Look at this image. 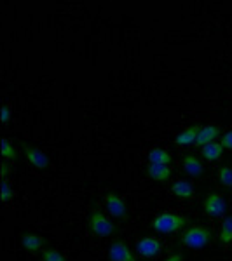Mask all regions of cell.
Masks as SVG:
<instances>
[{"label":"cell","instance_id":"6da1fadb","mask_svg":"<svg viewBox=\"0 0 232 261\" xmlns=\"http://www.w3.org/2000/svg\"><path fill=\"white\" fill-rule=\"evenodd\" d=\"M191 223L187 216H183V214H176V213H161L157 214V216L154 218V221H152V228H154L157 233H178V231H182L185 226Z\"/></svg>","mask_w":232,"mask_h":261},{"label":"cell","instance_id":"7a4b0ae2","mask_svg":"<svg viewBox=\"0 0 232 261\" xmlns=\"http://www.w3.org/2000/svg\"><path fill=\"white\" fill-rule=\"evenodd\" d=\"M212 239H213V233L208 226L196 225L183 231L180 242H182L185 247H189V249H204V247L212 242Z\"/></svg>","mask_w":232,"mask_h":261},{"label":"cell","instance_id":"3957f363","mask_svg":"<svg viewBox=\"0 0 232 261\" xmlns=\"http://www.w3.org/2000/svg\"><path fill=\"white\" fill-rule=\"evenodd\" d=\"M89 230L92 233L96 235V237H110V235L115 233V225L110 221V218L105 216L101 211H92L89 214Z\"/></svg>","mask_w":232,"mask_h":261},{"label":"cell","instance_id":"277c9868","mask_svg":"<svg viewBox=\"0 0 232 261\" xmlns=\"http://www.w3.org/2000/svg\"><path fill=\"white\" fill-rule=\"evenodd\" d=\"M202 211L212 218H220L227 211V202L220 193L213 192L202 200Z\"/></svg>","mask_w":232,"mask_h":261},{"label":"cell","instance_id":"5b68a950","mask_svg":"<svg viewBox=\"0 0 232 261\" xmlns=\"http://www.w3.org/2000/svg\"><path fill=\"white\" fill-rule=\"evenodd\" d=\"M105 207H107V213L113 218H119V220L128 218V205H126L124 199L117 195L115 192H108L105 195Z\"/></svg>","mask_w":232,"mask_h":261},{"label":"cell","instance_id":"8992f818","mask_svg":"<svg viewBox=\"0 0 232 261\" xmlns=\"http://www.w3.org/2000/svg\"><path fill=\"white\" fill-rule=\"evenodd\" d=\"M134 251L145 259H152V258H157L163 251V246L159 242V239L155 237H143L140 241L136 242L134 246Z\"/></svg>","mask_w":232,"mask_h":261},{"label":"cell","instance_id":"52a82bcc","mask_svg":"<svg viewBox=\"0 0 232 261\" xmlns=\"http://www.w3.org/2000/svg\"><path fill=\"white\" fill-rule=\"evenodd\" d=\"M21 148H23V153H25V157H27V161L30 162L35 169L45 171L49 167V157L40 148L27 145V143H21Z\"/></svg>","mask_w":232,"mask_h":261},{"label":"cell","instance_id":"ba28073f","mask_svg":"<svg viewBox=\"0 0 232 261\" xmlns=\"http://www.w3.org/2000/svg\"><path fill=\"white\" fill-rule=\"evenodd\" d=\"M108 259L110 261H138L134 258V254L131 252L124 241H113L108 246Z\"/></svg>","mask_w":232,"mask_h":261},{"label":"cell","instance_id":"9c48e42d","mask_svg":"<svg viewBox=\"0 0 232 261\" xmlns=\"http://www.w3.org/2000/svg\"><path fill=\"white\" fill-rule=\"evenodd\" d=\"M19 241H21V246L27 251L33 252V254H35V252H42L45 249V239L33 233V231H25V233H21Z\"/></svg>","mask_w":232,"mask_h":261},{"label":"cell","instance_id":"30bf717a","mask_svg":"<svg viewBox=\"0 0 232 261\" xmlns=\"http://www.w3.org/2000/svg\"><path fill=\"white\" fill-rule=\"evenodd\" d=\"M145 174L155 183H168L171 179V169L170 166H159V164L149 162L145 167Z\"/></svg>","mask_w":232,"mask_h":261},{"label":"cell","instance_id":"8fae6325","mask_svg":"<svg viewBox=\"0 0 232 261\" xmlns=\"http://www.w3.org/2000/svg\"><path fill=\"white\" fill-rule=\"evenodd\" d=\"M218 136H220V127L218 125H201L199 134L196 138V146L202 148V146L213 143Z\"/></svg>","mask_w":232,"mask_h":261},{"label":"cell","instance_id":"7c38bea8","mask_svg":"<svg viewBox=\"0 0 232 261\" xmlns=\"http://www.w3.org/2000/svg\"><path fill=\"white\" fill-rule=\"evenodd\" d=\"M183 171L187 172L191 178H201L204 174V166L196 155L189 153L183 157Z\"/></svg>","mask_w":232,"mask_h":261},{"label":"cell","instance_id":"4fadbf2b","mask_svg":"<svg viewBox=\"0 0 232 261\" xmlns=\"http://www.w3.org/2000/svg\"><path fill=\"white\" fill-rule=\"evenodd\" d=\"M171 193L176 197V199H182V200H189L194 197V185L189 183V181H175L171 185Z\"/></svg>","mask_w":232,"mask_h":261},{"label":"cell","instance_id":"5bb4252c","mask_svg":"<svg viewBox=\"0 0 232 261\" xmlns=\"http://www.w3.org/2000/svg\"><path fill=\"white\" fill-rule=\"evenodd\" d=\"M199 129H201V125H189L187 129H183L182 133L175 138V145L187 146V145L196 143V138H197V134H199Z\"/></svg>","mask_w":232,"mask_h":261},{"label":"cell","instance_id":"9a60e30c","mask_svg":"<svg viewBox=\"0 0 232 261\" xmlns=\"http://www.w3.org/2000/svg\"><path fill=\"white\" fill-rule=\"evenodd\" d=\"M201 155H202V159H204V161H208V162H217L218 159H220L222 155H223V146H222V143L213 141V143H210V145L202 146V148H201Z\"/></svg>","mask_w":232,"mask_h":261},{"label":"cell","instance_id":"2e32d148","mask_svg":"<svg viewBox=\"0 0 232 261\" xmlns=\"http://www.w3.org/2000/svg\"><path fill=\"white\" fill-rule=\"evenodd\" d=\"M171 155L168 150L164 148H152L149 151V162L152 164H159V166H170L171 164Z\"/></svg>","mask_w":232,"mask_h":261},{"label":"cell","instance_id":"e0dca14e","mask_svg":"<svg viewBox=\"0 0 232 261\" xmlns=\"http://www.w3.org/2000/svg\"><path fill=\"white\" fill-rule=\"evenodd\" d=\"M218 241L222 244L232 242V216H227L225 220H223L220 233H218Z\"/></svg>","mask_w":232,"mask_h":261},{"label":"cell","instance_id":"ac0fdd59","mask_svg":"<svg viewBox=\"0 0 232 261\" xmlns=\"http://www.w3.org/2000/svg\"><path fill=\"white\" fill-rule=\"evenodd\" d=\"M2 157L6 159V161H16V159H18V151H16L14 145H12L7 138H4V141H2Z\"/></svg>","mask_w":232,"mask_h":261},{"label":"cell","instance_id":"d6986e66","mask_svg":"<svg viewBox=\"0 0 232 261\" xmlns=\"http://www.w3.org/2000/svg\"><path fill=\"white\" fill-rule=\"evenodd\" d=\"M218 181H220V185H223V187L232 188V167L222 166L218 169Z\"/></svg>","mask_w":232,"mask_h":261},{"label":"cell","instance_id":"ffe728a7","mask_svg":"<svg viewBox=\"0 0 232 261\" xmlns=\"http://www.w3.org/2000/svg\"><path fill=\"white\" fill-rule=\"evenodd\" d=\"M40 256H42V261H66V258L60 251L51 249V247H45V249L40 252Z\"/></svg>","mask_w":232,"mask_h":261},{"label":"cell","instance_id":"44dd1931","mask_svg":"<svg viewBox=\"0 0 232 261\" xmlns=\"http://www.w3.org/2000/svg\"><path fill=\"white\" fill-rule=\"evenodd\" d=\"M12 197H14V188L7 183V179H4L2 187H0V199H2L4 204H7V202L12 200Z\"/></svg>","mask_w":232,"mask_h":261},{"label":"cell","instance_id":"7402d4cb","mask_svg":"<svg viewBox=\"0 0 232 261\" xmlns=\"http://www.w3.org/2000/svg\"><path fill=\"white\" fill-rule=\"evenodd\" d=\"M220 143H222L223 148L232 150V130H227V133L223 134V136L220 138Z\"/></svg>","mask_w":232,"mask_h":261},{"label":"cell","instance_id":"603a6c76","mask_svg":"<svg viewBox=\"0 0 232 261\" xmlns=\"http://www.w3.org/2000/svg\"><path fill=\"white\" fill-rule=\"evenodd\" d=\"M0 120H2V124H9V120H11L9 105H4V107H2V110H0Z\"/></svg>","mask_w":232,"mask_h":261},{"label":"cell","instance_id":"cb8c5ba5","mask_svg":"<svg viewBox=\"0 0 232 261\" xmlns=\"http://www.w3.org/2000/svg\"><path fill=\"white\" fill-rule=\"evenodd\" d=\"M9 164H7L6 161H4L2 164H0V178H2V181L4 179H7V174H9Z\"/></svg>","mask_w":232,"mask_h":261},{"label":"cell","instance_id":"d4e9b609","mask_svg":"<svg viewBox=\"0 0 232 261\" xmlns=\"http://www.w3.org/2000/svg\"><path fill=\"white\" fill-rule=\"evenodd\" d=\"M164 261H185V256L182 254V252H175V254L168 256Z\"/></svg>","mask_w":232,"mask_h":261}]
</instances>
